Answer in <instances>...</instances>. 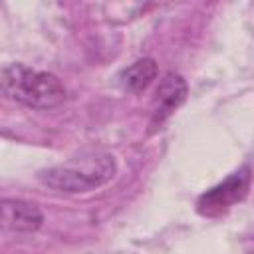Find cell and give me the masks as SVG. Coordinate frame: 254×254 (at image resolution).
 Instances as JSON below:
<instances>
[{
    "label": "cell",
    "mask_w": 254,
    "mask_h": 254,
    "mask_svg": "<svg viewBox=\"0 0 254 254\" xmlns=\"http://www.w3.org/2000/svg\"><path fill=\"white\" fill-rule=\"evenodd\" d=\"M246 252H248V254H254V234L246 240Z\"/></svg>",
    "instance_id": "52a82bcc"
},
{
    "label": "cell",
    "mask_w": 254,
    "mask_h": 254,
    "mask_svg": "<svg viewBox=\"0 0 254 254\" xmlns=\"http://www.w3.org/2000/svg\"><path fill=\"white\" fill-rule=\"evenodd\" d=\"M189 95L187 79L177 71H167L155 91L153 109H151V127L163 125L185 101Z\"/></svg>",
    "instance_id": "277c9868"
},
{
    "label": "cell",
    "mask_w": 254,
    "mask_h": 254,
    "mask_svg": "<svg viewBox=\"0 0 254 254\" xmlns=\"http://www.w3.org/2000/svg\"><path fill=\"white\" fill-rule=\"evenodd\" d=\"M157 62L153 58H139L117 75V83L125 93H143L157 77Z\"/></svg>",
    "instance_id": "8992f818"
},
{
    "label": "cell",
    "mask_w": 254,
    "mask_h": 254,
    "mask_svg": "<svg viewBox=\"0 0 254 254\" xmlns=\"http://www.w3.org/2000/svg\"><path fill=\"white\" fill-rule=\"evenodd\" d=\"M250 169L240 167L238 171L230 173L222 183L204 190L196 200V210L202 216H218L228 210L232 204L240 202L248 189H250Z\"/></svg>",
    "instance_id": "3957f363"
},
{
    "label": "cell",
    "mask_w": 254,
    "mask_h": 254,
    "mask_svg": "<svg viewBox=\"0 0 254 254\" xmlns=\"http://www.w3.org/2000/svg\"><path fill=\"white\" fill-rule=\"evenodd\" d=\"M117 173V161L107 151H83L60 165L42 169L38 181L65 194H83L107 185Z\"/></svg>",
    "instance_id": "6da1fadb"
},
{
    "label": "cell",
    "mask_w": 254,
    "mask_h": 254,
    "mask_svg": "<svg viewBox=\"0 0 254 254\" xmlns=\"http://www.w3.org/2000/svg\"><path fill=\"white\" fill-rule=\"evenodd\" d=\"M0 89L6 99L40 111L54 109L67 97V91L58 75L30 67L22 62H12L2 67Z\"/></svg>",
    "instance_id": "7a4b0ae2"
},
{
    "label": "cell",
    "mask_w": 254,
    "mask_h": 254,
    "mask_svg": "<svg viewBox=\"0 0 254 254\" xmlns=\"http://www.w3.org/2000/svg\"><path fill=\"white\" fill-rule=\"evenodd\" d=\"M2 228L16 234H34L44 224V212L38 204L24 198L2 200Z\"/></svg>",
    "instance_id": "5b68a950"
}]
</instances>
